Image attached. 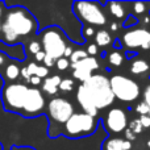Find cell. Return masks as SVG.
Here are the masks:
<instances>
[{
	"mask_svg": "<svg viewBox=\"0 0 150 150\" xmlns=\"http://www.w3.org/2000/svg\"><path fill=\"white\" fill-rule=\"evenodd\" d=\"M37 18L21 5L5 8L0 26V41L5 45L18 44L20 37H28L38 33Z\"/></svg>",
	"mask_w": 150,
	"mask_h": 150,
	"instance_id": "cell-1",
	"label": "cell"
},
{
	"mask_svg": "<svg viewBox=\"0 0 150 150\" xmlns=\"http://www.w3.org/2000/svg\"><path fill=\"white\" fill-rule=\"evenodd\" d=\"M82 88L90 101L96 109H103L111 105L115 100V96L111 91L109 79L103 74H92L86 82H83Z\"/></svg>",
	"mask_w": 150,
	"mask_h": 150,
	"instance_id": "cell-2",
	"label": "cell"
},
{
	"mask_svg": "<svg viewBox=\"0 0 150 150\" xmlns=\"http://www.w3.org/2000/svg\"><path fill=\"white\" fill-rule=\"evenodd\" d=\"M99 125L98 117H92L83 112L71 115V117L63 124L59 134L66 136L67 138H84L92 136L96 132Z\"/></svg>",
	"mask_w": 150,
	"mask_h": 150,
	"instance_id": "cell-3",
	"label": "cell"
},
{
	"mask_svg": "<svg viewBox=\"0 0 150 150\" xmlns=\"http://www.w3.org/2000/svg\"><path fill=\"white\" fill-rule=\"evenodd\" d=\"M66 40L62 30L58 26L45 28L41 33V47L46 55L52 57L54 61L63 57L66 49Z\"/></svg>",
	"mask_w": 150,
	"mask_h": 150,
	"instance_id": "cell-4",
	"label": "cell"
},
{
	"mask_svg": "<svg viewBox=\"0 0 150 150\" xmlns=\"http://www.w3.org/2000/svg\"><path fill=\"white\" fill-rule=\"evenodd\" d=\"M28 88V86L23 84V83H5L1 90L3 108L7 112L20 115Z\"/></svg>",
	"mask_w": 150,
	"mask_h": 150,
	"instance_id": "cell-5",
	"label": "cell"
},
{
	"mask_svg": "<svg viewBox=\"0 0 150 150\" xmlns=\"http://www.w3.org/2000/svg\"><path fill=\"white\" fill-rule=\"evenodd\" d=\"M73 12L82 23L90 25L103 26L107 24V17L104 15L101 5L95 1H74Z\"/></svg>",
	"mask_w": 150,
	"mask_h": 150,
	"instance_id": "cell-6",
	"label": "cell"
},
{
	"mask_svg": "<svg viewBox=\"0 0 150 150\" xmlns=\"http://www.w3.org/2000/svg\"><path fill=\"white\" fill-rule=\"evenodd\" d=\"M111 91L115 99L121 101H134L140 96V86L137 82L124 75H113L109 79Z\"/></svg>",
	"mask_w": 150,
	"mask_h": 150,
	"instance_id": "cell-7",
	"label": "cell"
},
{
	"mask_svg": "<svg viewBox=\"0 0 150 150\" xmlns=\"http://www.w3.org/2000/svg\"><path fill=\"white\" fill-rule=\"evenodd\" d=\"M45 107H46V101L41 91L37 87H29L20 115L25 119L38 117L40 115L44 113Z\"/></svg>",
	"mask_w": 150,
	"mask_h": 150,
	"instance_id": "cell-8",
	"label": "cell"
},
{
	"mask_svg": "<svg viewBox=\"0 0 150 150\" xmlns=\"http://www.w3.org/2000/svg\"><path fill=\"white\" fill-rule=\"evenodd\" d=\"M74 113V105L63 98H53L47 104V115L52 124L63 125Z\"/></svg>",
	"mask_w": 150,
	"mask_h": 150,
	"instance_id": "cell-9",
	"label": "cell"
},
{
	"mask_svg": "<svg viewBox=\"0 0 150 150\" xmlns=\"http://www.w3.org/2000/svg\"><path fill=\"white\" fill-rule=\"evenodd\" d=\"M122 42L128 49L141 47L144 50L150 49V32L148 29H133L122 36Z\"/></svg>",
	"mask_w": 150,
	"mask_h": 150,
	"instance_id": "cell-10",
	"label": "cell"
},
{
	"mask_svg": "<svg viewBox=\"0 0 150 150\" xmlns=\"http://www.w3.org/2000/svg\"><path fill=\"white\" fill-rule=\"evenodd\" d=\"M70 66L74 69L73 76L75 79L80 80L82 83L86 82V80L92 75L93 71L99 69L98 59H96L95 57H90V55H88L87 58H84V59L79 61V62L75 63V65H70Z\"/></svg>",
	"mask_w": 150,
	"mask_h": 150,
	"instance_id": "cell-11",
	"label": "cell"
},
{
	"mask_svg": "<svg viewBox=\"0 0 150 150\" xmlns=\"http://www.w3.org/2000/svg\"><path fill=\"white\" fill-rule=\"evenodd\" d=\"M128 127V119L125 112L121 108H112L107 113L105 117V128L108 132L112 133H120L125 130Z\"/></svg>",
	"mask_w": 150,
	"mask_h": 150,
	"instance_id": "cell-12",
	"label": "cell"
},
{
	"mask_svg": "<svg viewBox=\"0 0 150 150\" xmlns=\"http://www.w3.org/2000/svg\"><path fill=\"white\" fill-rule=\"evenodd\" d=\"M76 100H78V103L80 104V107H82L83 113L90 115V116H92V117L98 116V109L93 107V104L91 103L90 99L87 98V95L84 93L82 86H79V88H78V91H76Z\"/></svg>",
	"mask_w": 150,
	"mask_h": 150,
	"instance_id": "cell-13",
	"label": "cell"
},
{
	"mask_svg": "<svg viewBox=\"0 0 150 150\" xmlns=\"http://www.w3.org/2000/svg\"><path fill=\"white\" fill-rule=\"evenodd\" d=\"M20 70L21 69L17 66V63H13L12 61H9V63H8L4 67V70L1 71V74H3V76H4V79L13 83V80H16L20 76Z\"/></svg>",
	"mask_w": 150,
	"mask_h": 150,
	"instance_id": "cell-14",
	"label": "cell"
},
{
	"mask_svg": "<svg viewBox=\"0 0 150 150\" xmlns=\"http://www.w3.org/2000/svg\"><path fill=\"white\" fill-rule=\"evenodd\" d=\"M61 76L59 75H54V76H50V78H46L42 84V90L45 92H47L49 95H55L58 91V86L61 83Z\"/></svg>",
	"mask_w": 150,
	"mask_h": 150,
	"instance_id": "cell-15",
	"label": "cell"
},
{
	"mask_svg": "<svg viewBox=\"0 0 150 150\" xmlns=\"http://www.w3.org/2000/svg\"><path fill=\"white\" fill-rule=\"evenodd\" d=\"M150 69L149 63L146 62L145 59H136L132 62V66H130V73L134 74V75H140L146 73Z\"/></svg>",
	"mask_w": 150,
	"mask_h": 150,
	"instance_id": "cell-16",
	"label": "cell"
},
{
	"mask_svg": "<svg viewBox=\"0 0 150 150\" xmlns=\"http://www.w3.org/2000/svg\"><path fill=\"white\" fill-rule=\"evenodd\" d=\"M112 41L111 38V34L108 33L107 30H99L96 32L95 34V42H96V46H107L109 45Z\"/></svg>",
	"mask_w": 150,
	"mask_h": 150,
	"instance_id": "cell-17",
	"label": "cell"
},
{
	"mask_svg": "<svg viewBox=\"0 0 150 150\" xmlns=\"http://www.w3.org/2000/svg\"><path fill=\"white\" fill-rule=\"evenodd\" d=\"M122 144H124V140L121 138H108L103 144V148L104 150H124Z\"/></svg>",
	"mask_w": 150,
	"mask_h": 150,
	"instance_id": "cell-18",
	"label": "cell"
},
{
	"mask_svg": "<svg viewBox=\"0 0 150 150\" xmlns=\"http://www.w3.org/2000/svg\"><path fill=\"white\" fill-rule=\"evenodd\" d=\"M107 5L109 7V12H111L116 18H122L124 17V7H122L121 3L112 1V3H108Z\"/></svg>",
	"mask_w": 150,
	"mask_h": 150,
	"instance_id": "cell-19",
	"label": "cell"
},
{
	"mask_svg": "<svg viewBox=\"0 0 150 150\" xmlns=\"http://www.w3.org/2000/svg\"><path fill=\"white\" fill-rule=\"evenodd\" d=\"M108 62H109V65L115 66V67H119V66H121L122 62H124V57H122L121 53H119V52H116V50H115V52L109 53Z\"/></svg>",
	"mask_w": 150,
	"mask_h": 150,
	"instance_id": "cell-20",
	"label": "cell"
},
{
	"mask_svg": "<svg viewBox=\"0 0 150 150\" xmlns=\"http://www.w3.org/2000/svg\"><path fill=\"white\" fill-rule=\"evenodd\" d=\"M87 57H88V54L84 50H75L70 57V62H71V65H75V63H78L79 61L84 59V58H87Z\"/></svg>",
	"mask_w": 150,
	"mask_h": 150,
	"instance_id": "cell-21",
	"label": "cell"
},
{
	"mask_svg": "<svg viewBox=\"0 0 150 150\" xmlns=\"http://www.w3.org/2000/svg\"><path fill=\"white\" fill-rule=\"evenodd\" d=\"M142 125H141L140 120L136 119V120H132V121L129 122V130L133 133V134H140L141 132H142Z\"/></svg>",
	"mask_w": 150,
	"mask_h": 150,
	"instance_id": "cell-22",
	"label": "cell"
},
{
	"mask_svg": "<svg viewBox=\"0 0 150 150\" xmlns=\"http://www.w3.org/2000/svg\"><path fill=\"white\" fill-rule=\"evenodd\" d=\"M58 88L62 91H71L74 88V80L73 79H62L59 83V86H58Z\"/></svg>",
	"mask_w": 150,
	"mask_h": 150,
	"instance_id": "cell-23",
	"label": "cell"
},
{
	"mask_svg": "<svg viewBox=\"0 0 150 150\" xmlns=\"http://www.w3.org/2000/svg\"><path fill=\"white\" fill-rule=\"evenodd\" d=\"M55 66L58 67V70H61V71H63V70H66V69L70 66V63H69V59H66V58H59V59H57L55 61Z\"/></svg>",
	"mask_w": 150,
	"mask_h": 150,
	"instance_id": "cell-24",
	"label": "cell"
},
{
	"mask_svg": "<svg viewBox=\"0 0 150 150\" xmlns=\"http://www.w3.org/2000/svg\"><path fill=\"white\" fill-rule=\"evenodd\" d=\"M47 74H49V69L45 67V66H37V70H36V76L42 79V78H47Z\"/></svg>",
	"mask_w": 150,
	"mask_h": 150,
	"instance_id": "cell-25",
	"label": "cell"
},
{
	"mask_svg": "<svg viewBox=\"0 0 150 150\" xmlns=\"http://www.w3.org/2000/svg\"><path fill=\"white\" fill-rule=\"evenodd\" d=\"M146 5H149L148 3H141V1L133 3V9H134V12L137 13V15H142V13L145 12Z\"/></svg>",
	"mask_w": 150,
	"mask_h": 150,
	"instance_id": "cell-26",
	"label": "cell"
},
{
	"mask_svg": "<svg viewBox=\"0 0 150 150\" xmlns=\"http://www.w3.org/2000/svg\"><path fill=\"white\" fill-rule=\"evenodd\" d=\"M9 63V57L3 50H0V73L4 70V67Z\"/></svg>",
	"mask_w": 150,
	"mask_h": 150,
	"instance_id": "cell-27",
	"label": "cell"
},
{
	"mask_svg": "<svg viewBox=\"0 0 150 150\" xmlns=\"http://www.w3.org/2000/svg\"><path fill=\"white\" fill-rule=\"evenodd\" d=\"M136 111H137V113H140V116H146V115H149V108L144 101H141V103L136 107Z\"/></svg>",
	"mask_w": 150,
	"mask_h": 150,
	"instance_id": "cell-28",
	"label": "cell"
},
{
	"mask_svg": "<svg viewBox=\"0 0 150 150\" xmlns=\"http://www.w3.org/2000/svg\"><path fill=\"white\" fill-rule=\"evenodd\" d=\"M42 47H41V44L37 41H32L30 44H29V52L32 53V54H37L38 52H41Z\"/></svg>",
	"mask_w": 150,
	"mask_h": 150,
	"instance_id": "cell-29",
	"label": "cell"
},
{
	"mask_svg": "<svg viewBox=\"0 0 150 150\" xmlns=\"http://www.w3.org/2000/svg\"><path fill=\"white\" fill-rule=\"evenodd\" d=\"M138 24V20L134 17V16H132V15H129L127 17V20L124 21V24L122 25L125 26V28H129V26H133V25H137Z\"/></svg>",
	"mask_w": 150,
	"mask_h": 150,
	"instance_id": "cell-30",
	"label": "cell"
},
{
	"mask_svg": "<svg viewBox=\"0 0 150 150\" xmlns=\"http://www.w3.org/2000/svg\"><path fill=\"white\" fill-rule=\"evenodd\" d=\"M144 103L148 105V108H149V116H150V86L146 87L145 92H144Z\"/></svg>",
	"mask_w": 150,
	"mask_h": 150,
	"instance_id": "cell-31",
	"label": "cell"
},
{
	"mask_svg": "<svg viewBox=\"0 0 150 150\" xmlns=\"http://www.w3.org/2000/svg\"><path fill=\"white\" fill-rule=\"evenodd\" d=\"M140 122L142 125V128H150V116L146 115V116H140Z\"/></svg>",
	"mask_w": 150,
	"mask_h": 150,
	"instance_id": "cell-32",
	"label": "cell"
},
{
	"mask_svg": "<svg viewBox=\"0 0 150 150\" xmlns=\"http://www.w3.org/2000/svg\"><path fill=\"white\" fill-rule=\"evenodd\" d=\"M87 54H90V57H93V55H96L98 54V46H96L95 44H91V45H88V47H87Z\"/></svg>",
	"mask_w": 150,
	"mask_h": 150,
	"instance_id": "cell-33",
	"label": "cell"
},
{
	"mask_svg": "<svg viewBox=\"0 0 150 150\" xmlns=\"http://www.w3.org/2000/svg\"><path fill=\"white\" fill-rule=\"evenodd\" d=\"M42 62L45 63V67H52V66H54L55 65V61L53 59L52 57H49V55H46L45 54V58H44V61H42Z\"/></svg>",
	"mask_w": 150,
	"mask_h": 150,
	"instance_id": "cell-34",
	"label": "cell"
},
{
	"mask_svg": "<svg viewBox=\"0 0 150 150\" xmlns=\"http://www.w3.org/2000/svg\"><path fill=\"white\" fill-rule=\"evenodd\" d=\"M36 70H37V65L36 63H29L28 66H26V71H28L29 76H33L34 74H36Z\"/></svg>",
	"mask_w": 150,
	"mask_h": 150,
	"instance_id": "cell-35",
	"label": "cell"
},
{
	"mask_svg": "<svg viewBox=\"0 0 150 150\" xmlns=\"http://www.w3.org/2000/svg\"><path fill=\"white\" fill-rule=\"evenodd\" d=\"M93 29H92V26H86L84 29H83V36H84V38L87 40L88 37H91V36H93Z\"/></svg>",
	"mask_w": 150,
	"mask_h": 150,
	"instance_id": "cell-36",
	"label": "cell"
},
{
	"mask_svg": "<svg viewBox=\"0 0 150 150\" xmlns=\"http://www.w3.org/2000/svg\"><path fill=\"white\" fill-rule=\"evenodd\" d=\"M125 137H127V141H129V142H130V141H134L136 140V136L133 134L129 129L125 130Z\"/></svg>",
	"mask_w": 150,
	"mask_h": 150,
	"instance_id": "cell-37",
	"label": "cell"
},
{
	"mask_svg": "<svg viewBox=\"0 0 150 150\" xmlns=\"http://www.w3.org/2000/svg\"><path fill=\"white\" fill-rule=\"evenodd\" d=\"M11 150H36L34 148H32V146H17V145H13Z\"/></svg>",
	"mask_w": 150,
	"mask_h": 150,
	"instance_id": "cell-38",
	"label": "cell"
},
{
	"mask_svg": "<svg viewBox=\"0 0 150 150\" xmlns=\"http://www.w3.org/2000/svg\"><path fill=\"white\" fill-rule=\"evenodd\" d=\"M73 47L71 46H66V49H65V53H63V58H66L67 59L69 57H71V54H73Z\"/></svg>",
	"mask_w": 150,
	"mask_h": 150,
	"instance_id": "cell-39",
	"label": "cell"
},
{
	"mask_svg": "<svg viewBox=\"0 0 150 150\" xmlns=\"http://www.w3.org/2000/svg\"><path fill=\"white\" fill-rule=\"evenodd\" d=\"M5 3L4 1H0V26H1V18H3V15L5 12Z\"/></svg>",
	"mask_w": 150,
	"mask_h": 150,
	"instance_id": "cell-40",
	"label": "cell"
},
{
	"mask_svg": "<svg viewBox=\"0 0 150 150\" xmlns=\"http://www.w3.org/2000/svg\"><path fill=\"white\" fill-rule=\"evenodd\" d=\"M34 58H36L37 62H42V61H44V58H45V53L41 50V52H38L37 54H34Z\"/></svg>",
	"mask_w": 150,
	"mask_h": 150,
	"instance_id": "cell-41",
	"label": "cell"
},
{
	"mask_svg": "<svg viewBox=\"0 0 150 150\" xmlns=\"http://www.w3.org/2000/svg\"><path fill=\"white\" fill-rule=\"evenodd\" d=\"M29 83H30V84H33V86H37V84H40V83H41V79H40V78H37L36 75H33V76H30V79H29Z\"/></svg>",
	"mask_w": 150,
	"mask_h": 150,
	"instance_id": "cell-42",
	"label": "cell"
},
{
	"mask_svg": "<svg viewBox=\"0 0 150 150\" xmlns=\"http://www.w3.org/2000/svg\"><path fill=\"white\" fill-rule=\"evenodd\" d=\"M122 146H124V150H130L132 149V142H129V141H124Z\"/></svg>",
	"mask_w": 150,
	"mask_h": 150,
	"instance_id": "cell-43",
	"label": "cell"
},
{
	"mask_svg": "<svg viewBox=\"0 0 150 150\" xmlns=\"http://www.w3.org/2000/svg\"><path fill=\"white\" fill-rule=\"evenodd\" d=\"M117 28H119V25H117V24L116 23H112V25H111V29H112V30H117Z\"/></svg>",
	"mask_w": 150,
	"mask_h": 150,
	"instance_id": "cell-44",
	"label": "cell"
},
{
	"mask_svg": "<svg viewBox=\"0 0 150 150\" xmlns=\"http://www.w3.org/2000/svg\"><path fill=\"white\" fill-rule=\"evenodd\" d=\"M138 53L137 52H128V57H136Z\"/></svg>",
	"mask_w": 150,
	"mask_h": 150,
	"instance_id": "cell-45",
	"label": "cell"
},
{
	"mask_svg": "<svg viewBox=\"0 0 150 150\" xmlns=\"http://www.w3.org/2000/svg\"><path fill=\"white\" fill-rule=\"evenodd\" d=\"M145 24H150V17L148 16V17H145V21H144Z\"/></svg>",
	"mask_w": 150,
	"mask_h": 150,
	"instance_id": "cell-46",
	"label": "cell"
},
{
	"mask_svg": "<svg viewBox=\"0 0 150 150\" xmlns=\"http://www.w3.org/2000/svg\"><path fill=\"white\" fill-rule=\"evenodd\" d=\"M0 150H4V146H3L1 142H0Z\"/></svg>",
	"mask_w": 150,
	"mask_h": 150,
	"instance_id": "cell-47",
	"label": "cell"
},
{
	"mask_svg": "<svg viewBox=\"0 0 150 150\" xmlns=\"http://www.w3.org/2000/svg\"><path fill=\"white\" fill-rule=\"evenodd\" d=\"M148 146H149V149H150V141H149V142H148Z\"/></svg>",
	"mask_w": 150,
	"mask_h": 150,
	"instance_id": "cell-48",
	"label": "cell"
}]
</instances>
